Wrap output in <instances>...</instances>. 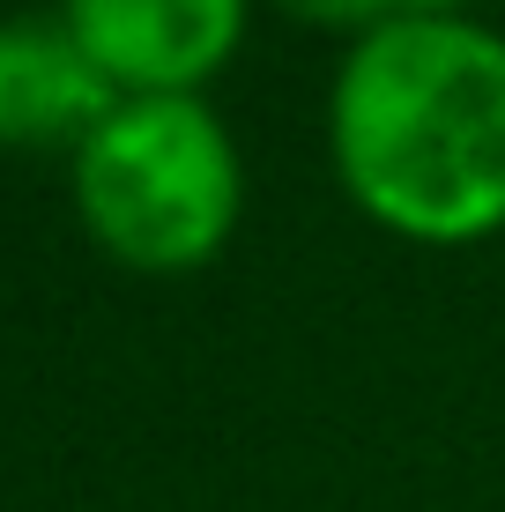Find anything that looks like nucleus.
Instances as JSON below:
<instances>
[{
  "label": "nucleus",
  "instance_id": "obj_1",
  "mask_svg": "<svg viewBox=\"0 0 505 512\" xmlns=\"http://www.w3.org/2000/svg\"><path fill=\"white\" fill-rule=\"evenodd\" d=\"M342 179L387 231L461 245L505 223V38L409 15L335 82Z\"/></svg>",
  "mask_w": 505,
  "mask_h": 512
},
{
  "label": "nucleus",
  "instance_id": "obj_2",
  "mask_svg": "<svg viewBox=\"0 0 505 512\" xmlns=\"http://www.w3.org/2000/svg\"><path fill=\"white\" fill-rule=\"evenodd\" d=\"M82 216L134 268H194L238 216V164L194 97L119 104L82 141Z\"/></svg>",
  "mask_w": 505,
  "mask_h": 512
},
{
  "label": "nucleus",
  "instance_id": "obj_3",
  "mask_svg": "<svg viewBox=\"0 0 505 512\" xmlns=\"http://www.w3.org/2000/svg\"><path fill=\"white\" fill-rule=\"evenodd\" d=\"M246 0H67V30L112 82L179 97L238 45Z\"/></svg>",
  "mask_w": 505,
  "mask_h": 512
},
{
  "label": "nucleus",
  "instance_id": "obj_4",
  "mask_svg": "<svg viewBox=\"0 0 505 512\" xmlns=\"http://www.w3.org/2000/svg\"><path fill=\"white\" fill-rule=\"evenodd\" d=\"M112 119V75L75 45V30L8 23L0 30V141H52Z\"/></svg>",
  "mask_w": 505,
  "mask_h": 512
},
{
  "label": "nucleus",
  "instance_id": "obj_5",
  "mask_svg": "<svg viewBox=\"0 0 505 512\" xmlns=\"http://www.w3.org/2000/svg\"><path fill=\"white\" fill-rule=\"evenodd\" d=\"M283 8L312 15V23H364V15H379L387 0H283Z\"/></svg>",
  "mask_w": 505,
  "mask_h": 512
}]
</instances>
